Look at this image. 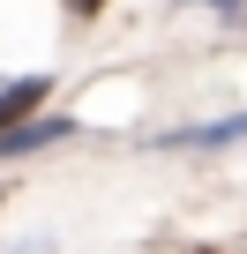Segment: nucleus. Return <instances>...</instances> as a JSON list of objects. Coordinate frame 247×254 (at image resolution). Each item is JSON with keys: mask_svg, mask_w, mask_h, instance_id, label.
I'll list each match as a JSON object with an SVG mask.
<instances>
[{"mask_svg": "<svg viewBox=\"0 0 247 254\" xmlns=\"http://www.w3.org/2000/svg\"><path fill=\"white\" fill-rule=\"evenodd\" d=\"M247 142V112H225V120H202V127H172L158 135V150H232Z\"/></svg>", "mask_w": 247, "mask_h": 254, "instance_id": "obj_1", "label": "nucleus"}, {"mask_svg": "<svg viewBox=\"0 0 247 254\" xmlns=\"http://www.w3.org/2000/svg\"><path fill=\"white\" fill-rule=\"evenodd\" d=\"M60 135H75V120H68V112L15 120V127H0V157H30V150H45V142H60Z\"/></svg>", "mask_w": 247, "mask_h": 254, "instance_id": "obj_2", "label": "nucleus"}, {"mask_svg": "<svg viewBox=\"0 0 247 254\" xmlns=\"http://www.w3.org/2000/svg\"><path fill=\"white\" fill-rule=\"evenodd\" d=\"M45 97H53V75H15V82H0V127L30 120V112H38Z\"/></svg>", "mask_w": 247, "mask_h": 254, "instance_id": "obj_3", "label": "nucleus"}, {"mask_svg": "<svg viewBox=\"0 0 247 254\" xmlns=\"http://www.w3.org/2000/svg\"><path fill=\"white\" fill-rule=\"evenodd\" d=\"M187 8H217V15H247V0H187Z\"/></svg>", "mask_w": 247, "mask_h": 254, "instance_id": "obj_4", "label": "nucleus"}, {"mask_svg": "<svg viewBox=\"0 0 247 254\" xmlns=\"http://www.w3.org/2000/svg\"><path fill=\"white\" fill-rule=\"evenodd\" d=\"M68 8H75V15H97V8H105V0H68Z\"/></svg>", "mask_w": 247, "mask_h": 254, "instance_id": "obj_5", "label": "nucleus"}]
</instances>
